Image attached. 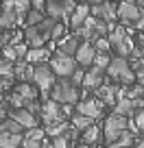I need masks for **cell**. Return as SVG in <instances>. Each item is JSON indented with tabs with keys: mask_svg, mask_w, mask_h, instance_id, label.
<instances>
[{
	"mask_svg": "<svg viewBox=\"0 0 144 148\" xmlns=\"http://www.w3.org/2000/svg\"><path fill=\"white\" fill-rule=\"evenodd\" d=\"M2 57L9 59V61H18V57H15V48L11 46V44H5V46H2Z\"/></svg>",
	"mask_w": 144,
	"mask_h": 148,
	"instance_id": "cell-35",
	"label": "cell"
},
{
	"mask_svg": "<svg viewBox=\"0 0 144 148\" xmlns=\"http://www.w3.org/2000/svg\"><path fill=\"white\" fill-rule=\"evenodd\" d=\"M15 92H18L26 102L28 100H37L39 98V89L35 87V85H31V81H20L18 87H15Z\"/></svg>",
	"mask_w": 144,
	"mask_h": 148,
	"instance_id": "cell-20",
	"label": "cell"
},
{
	"mask_svg": "<svg viewBox=\"0 0 144 148\" xmlns=\"http://www.w3.org/2000/svg\"><path fill=\"white\" fill-rule=\"evenodd\" d=\"M105 72H107V79L118 81L122 87L135 83V72L129 68L127 57H116V59H112V61H109V65L105 68Z\"/></svg>",
	"mask_w": 144,
	"mask_h": 148,
	"instance_id": "cell-3",
	"label": "cell"
},
{
	"mask_svg": "<svg viewBox=\"0 0 144 148\" xmlns=\"http://www.w3.org/2000/svg\"><path fill=\"white\" fill-rule=\"evenodd\" d=\"M44 20V11H37V9H28L26 15H24V24L26 26H33V24H37Z\"/></svg>",
	"mask_w": 144,
	"mask_h": 148,
	"instance_id": "cell-26",
	"label": "cell"
},
{
	"mask_svg": "<svg viewBox=\"0 0 144 148\" xmlns=\"http://www.w3.org/2000/svg\"><path fill=\"white\" fill-rule=\"evenodd\" d=\"M101 137H103V129H101V126H96L94 122L88 126V129H83V142L85 144H98V142H101Z\"/></svg>",
	"mask_w": 144,
	"mask_h": 148,
	"instance_id": "cell-24",
	"label": "cell"
},
{
	"mask_svg": "<svg viewBox=\"0 0 144 148\" xmlns=\"http://www.w3.org/2000/svg\"><path fill=\"white\" fill-rule=\"evenodd\" d=\"M103 81H105V70L98 68V65H90V68H85V74H83V81H81V87L85 89H96L98 85H103Z\"/></svg>",
	"mask_w": 144,
	"mask_h": 148,
	"instance_id": "cell-9",
	"label": "cell"
},
{
	"mask_svg": "<svg viewBox=\"0 0 144 148\" xmlns=\"http://www.w3.org/2000/svg\"><path fill=\"white\" fill-rule=\"evenodd\" d=\"M15 24H18V13L11 5H5V9L0 11V28L9 31V28H15Z\"/></svg>",
	"mask_w": 144,
	"mask_h": 148,
	"instance_id": "cell-17",
	"label": "cell"
},
{
	"mask_svg": "<svg viewBox=\"0 0 144 148\" xmlns=\"http://www.w3.org/2000/svg\"><path fill=\"white\" fill-rule=\"evenodd\" d=\"M94 55H96V50H94L92 42H81L79 48H76V52H74V61L81 68H90L92 61H94Z\"/></svg>",
	"mask_w": 144,
	"mask_h": 148,
	"instance_id": "cell-13",
	"label": "cell"
},
{
	"mask_svg": "<svg viewBox=\"0 0 144 148\" xmlns=\"http://www.w3.org/2000/svg\"><path fill=\"white\" fill-rule=\"evenodd\" d=\"M76 113H83V116H90V118H101L103 116V102L98 98H85V100H79L76 102Z\"/></svg>",
	"mask_w": 144,
	"mask_h": 148,
	"instance_id": "cell-11",
	"label": "cell"
},
{
	"mask_svg": "<svg viewBox=\"0 0 144 148\" xmlns=\"http://www.w3.org/2000/svg\"><path fill=\"white\" fill-rule=\"evenodd\" d=\"M133 28H135L138 33H144V13H142V15H140V18L133 22Z\"/></svg>",
	"mask_w": 144,
	"mask_h": 148,
	"instance_id": "cell-39",
	"label": "cell"
},
{
	"mask_svg": "<svg viewBox=\"0 0 144 148\" xmlns=\"http://www.w3.org/2000/svg\"><path fill=\"white\" fill-rule=\"evenodd\" d=\"M22 133H0V148H20Z\"/></svg>",
	"mask_w": 144,
	"mask_h": 148,
	"instance_id": "cell-22",
	"label": "cell"
},
{
	"mask_svg": "<svg viewBox=\"0 0 144 148\" xmlns=\"http://www.w3.org/2000/svg\"><path fill=\"white\" fill-rule=\"evenodd\" d=\"M13 63L15 61H9L5 57H0V76H11L13 79Z\"/></svg>",
	"mask_w": 144,
	"mask_h": 148,
	"instance_id": "cell-28",
	"label": "cell"
},
{
	"mask_svg": "<svg viewBox=\"0 0 144 148\" xmlns=\"http://www.w3.org/2000/svg\"><path fill=\"white\" fill-rule=\"evenodd\" d=\"M127 122H129V118L118 116V113L107 116L105 120H103V139H105V144L116 142V139L127 131Z\"/></svg>",
	"mask_w": 144,
	"mask_h": 148,
	"instance_id": "cell-5",
	"label": "cell"
},
{
	"mask_svg": "<svg viewBox=\"0 0 144 148\" xmlns=\"http://www.w3.org/2000/svg\"><path fill=\"white\" fill-rule=\"evenodd\" d=\"M57 20L52 18H44L42 22L33 24V26L24 28V42H26L28 48H39V46H46L50 42V31L55 26Z\"/></svg>",
	"mask_w": 144,
	"mask_h": 148,
	"instance_id": "cell-2",
	"label": "cell"
},
{
	"mask_svg": "<svg viewBox=\"0 0 144 148\" xmlns=\"http://www.w3.org/2000/svg\"><path fill=\"white\" fill-rule=\"evenodd\" d=\"M22 124L13 120V118H2L0 120V133H22Z\"/></svg>",
	"mask_w": 144,
	"mask_h": 148,
	"instance_id": "cell-25",
	"label": "cell"
},
{
	"mask_svg": "<svg viewBox=\"0 0 144 148\" xmlns=\"http://www.w3.org/2000/svg\"><path fill=\"white\" fill-rule=\"evenodd\" d=\"M63 35H65V24L57 20L55 26H52V31H50V39H55V42H57V39H61Z\"/></svg>",
	"mask_w": 144,
	"mask_h": 148,
	"instance_id": "cell-32",
	"label": "cell"
},
{
	"mask_svg": "<svg viewBox=\"0 0 144 148\" xmlns=\"http://www.w3.org/2000/svg\"><path fill=\"white\" fill-rule=\"evenodd\" d=\"M13 48H15V57H18V61H22L24 57H26L28 46H26V44H13Z\"/></svg>",
	"mask_w": 144,
	"mask_h": 148,
	"instance_id": "cell-38",
	"label": "cell"
},
{
	"mask_svg": "<svg viewBox=\"0 0 144 148\" xmlns=\"http://www.w3.org/2000/svg\"><path fill=\"white\" fill-rule=\"evenodd\" d=\"M133 122H135L140 133H144V107H140V109L133 111Z\"/></svg>",
	"mask_w": 144,
	"mask_h": 148,
	"instance_id": "cell-33",
	"label": "cell"
},
{
	"mask_svg": "<svg viewBox=\"0 0 144 148\" xmlns=\"http://www.w3.org/2000/svg\"><path fill=\"white\" fill-rule=\"evenodd\" d=\"M74 2H81V0H74Z\"/></svg>",
	"mask_w": 144,
	"mask_h": 148,
	"instance_id": "cell-46",
	"label": "cell"
},
{
	"mask_svg": "<svg viewBox=\"0 0 144 148\" xmlns=\"http://www.w3.org/2000/svg\"><path fill=\"white\" fill-rule=\"evenodd\" d=\"M88 15H90V5H85V2H76L74 11L70 13V26H72V28H79Z\"/></svg>",
	"mask_w": 144,
	"mask_h": 148,
	"instance_id": "cell-18",
	"label": "cell"
},
{
	"mask_svg": "<svg viewBox=\"0 0 144 148\" xmlns=\"http://www.w3.org/2000/svg\"><path fill=\"white\" fill-rule=\"evenodd\" d=\"M48 65H50V70L57 74V76H70L72 70L76 68V61H74V57L63 55V52L57 50V52H52V55H50Z\"/></svg>",
	"mask_w": 144,
	"mask_h": 148,
	"instance_id": "cell-7",
	"label": "cell"
},
{
	"mask_svg": "<svg viewBox=\"0 0 144 148\" xmlns=\"http://www.w3.org/2000/svg\"><path fill=\"white\" fill-rule=\"evenodd\" d=\"M133 148H144V139H135V144H133Z\"/></svg>",
	"mask_w": 144,
	"mask_h": 148,
	"instance_id": "cell-41",
	"label": "cell"
},
{
	"mask_svg": "<svg viewBox=\"0 0 144 148\" xmlns=\"http://www.w3.org/2000/svg\"><path fill=\"white\" fill-rule=\"evenodd\" d=\"M9 118H13L18 124H22V129H31V126H37V116H33L26 107H18V109L9 111Z\"/></svg>",
	"mask_w": 144,
	"mask_h": 148,
	"instance_id": "cell-14",
	"label": "cell"
},
{
	"mask_svg": "<svg viewBox=\"0 0 144 148\" xmlns=\"http://www.w3.org/2000/svg\"><path fill=\"white\" fill-rule=\"evenodd\" d=\"M2 2H5V5H11V0H2Z\"/></svg>",
	"mask_w": 144,
	"mask_h": 148,
	"instance_id": "cell-44",
	"label": "cell"
},
{
	"mask_svg": "<svg viewBox=\"0 0 144 148\" xmlns=\"http://www.w3.org/2000/svg\"><path fill=\"white\" fill-rule=\"evenodd\" d=\"M39 118H42L44 124H50V122L63 120V118H61V105H59V102H55L52 98H50V100H46V102H42Z\"/></svg>",
	"mask_w": 144,
	"mask_h": 148,
	"instance_id": "cell-12",
	"label": "cell"
},
{
	"mask_svg": "<svg viewBox=\"0 0 144 148\" xmlns=\"http://www.w3.org/2000/svg\"><path fill=\"white\" fill-rule=\"evenodd\" d=\"M107 39H109V46L116 48L118 57H129L131 50H133V46H135L133 37L125 31V26H118V24L107 33Z\"/></svg>",
	"mask_w": 144,
	"mask_h": 148,
	"instance_id": "cell-4",
	"label": "cell"
},
{
	"mask_svg": "<svg viewBox=\"0 0 144 148\" xmlns=\"http://www.w3.org/2000/svg\"><path fill=\"white\" fill-rule=\"evenodd\" d=\"M50 98L59 105H76L81 100V89L68 76H59L50 87Z\"/></svg>",
	"mask_w": 144,
	"mask_h": 148,
	"instance_id": "cell-1",
	"label": "cell"
},
{
	"mask_svg": "<svg viewBox=\"0 0 144 148\" xmlns=\"http://www.w3.org/2000/svg\"><path fill=\"white\" fill-rule=\"evenodd\" d=\"M76 148H96V144H79V146H76Z\"/></svg>",
	"mask_w": 144,
	"mask_h": 148,
	"instance_id": "cell-42",
	"label": "cell"
},
{
	"mask_svg": "<svg viewBox=\"0 0 144 148\" xmlns=\"http://www.w3.org/2000/svg\"><path fill=\"white\" fill-rule=\"evenodd\" d=\"M79 44H81V39H79L76 35H68V37H61L59 48H57V50L63 52V55L74 57V52H76V48H79Z\"/></svg>",
	"mask_w": 144,
	"mask_h": 148,
	"instance_id": "cell-21",
	"label": "cell"
},
{
	"mask_svg": "<svg viewBox=\"0 0 144 148\" xmlns=\"http://www.w3.org/2000/svg\"><path fill=\"white\" fill-rule=\"evenodd\" d=\"M96 148H107V146H98V144H96Z\"/></svg>",
	"mask_w": 144,
	"mask_h": 148,
	"instance_id": "cell-45",
	"label": "cell"
},
{
	"mask_svg": "<svg viewBox=\"0 0 144 148\" xmlns=\"http://www.w3.org/2000/svg\"><path fill=\"white\" fill-rule=\"evenodd\" d=\"M83 74H85V68H81V65H76V68L72 70V74H70L68 79L72 81V83H74V85H79V87H81V81H83Z\"/></svg>",
	"mask_w": 144,
	"mask_h": 148,
	"instance_id": "cell-34",
	"label": "cell"
},
{
	"mask_svg": "<svg viewBox=\"0 0 144 148\" xmlns=\"http://www.w3.org/2000/svg\"><path fill=\"white\" fill-rule=\"evenodd\" d=\"M109 61H112V57H109V52H96V55H94V61H92V63H94V65H98V68H103V70H105L107 65H109Z\"/></svg>",
	"mask_w": 144,
	"mask_h": 148,
	"instance_id": "cell-31",
	"label": "cell"
},
{
	"mask_svg": "<svg viewBox=\"0 0 144 148\" xmlns=\"http://www.w3.org/2000/svg\"><path fill=\"white\" fill-rule=\"evenodd\" d=\"M81 2H85V5H90V7H92V5H101L103 0H81Z\"/></svg>",
	"mask_w": 144,
	"mask_h": 148,
	"instance_id": "cell-40",
	"label": "cell"
},
{
	"mask_svg": "<svg viewBox=\"0 0 144 148\" xmlns=\"http://www.w3.org/2000/svg\"><path fill=\"white\" fill-rule=\"evenodd\" d=\"M135 2H138V7L142 9V13H144V0H135Z\"/></svg>",
	"mask_w": 144,
	"mask_h": 148,
	"instance_id": "cell-43",
	"label": "cell"
},
{
	"mask_svg": "<svg viewBox=\"0 0 144 148\" xmlns=\"http://www.w3.org/2000/svg\"><path fill=\"white\" fill-rule=\"evenodd\" d=\"M42 142L44 139H26V137H22V146L20 148H42Z\"/></svg>",
	"mask_w": 144,
	"mask_h": 148,
	"instance_id": "cell-37",
	"label": "cell"
},
{
	"mask_svg": "<svg viewBox=\"0 0 144 148\" xmlns=\"http://www.w3.org/2000/svg\"><path fill=\"white\" fill-rule=\"evenodd\" d=\"M140 15H142V9L138 7L135 0H120L116 5V18L122 24H133Z\"/></svg>",
	"mask_w": 144,
	"mask_h": 148,
	"instance_id": "cell-8",
	"label": "cell"
},
{
	"mask_svg": "<svg viewBox=\"0 0 144 148\" xmlns=\"http://www.w3.org/2000/svg\"><path fill=\"white\" fill-rule=\"evenodd\" d=\"M92 46H94V50H96V52H109V50H112V46H109V39H107L105 35L96 37V39L92 42Z\"/></svg>",
	"mask_w": 144,
	"mask_h": 148,
	"instance_id": "cell-27",
	"label": "cell"
},
{
	"mask_svg": "<svg viewBox=\"0 0 144 148\" xmlns=\"http://www.w3.org/2000/svg\"><path fill=\"white\" fill-rule=\"evenodd\" d=\"M52 52L48 50L46 46H39V48H28L26 50V57H24V61H28L31 65H39V63H48V59H50Z\"/></svg>",
	"mask_w": 144,
	"mask_h": 148,
	"instance_id": "cell-15",
	"label": "cell"
},
{
	"mask_svg": "<svg viewBox=\"0 0 144 148\" xmlns=\"http://www.w3.org/2000/svg\"><path fill=\"white\" fill-rule=\"evenodd\" d=\"M92 122H94V118H90V116H83V113H72V116H70V129H74L76 133H79V131L88 129Z\"/></svg>",
	"mask_w": 144,
	"mask_h": 148,
	"instance_id": "cell-23",
	"label": "cell"
},
{
	"mask_svg": "<svg viewBox=\"0 0 144 148\" xmlns=\"http://www.w3.org/2000/svg\"><path fill=\"white\" fill-rule=\"evenodd\" d=\"M50 146L52 148H70V137H68V131L63 135H57V137H50Z\"/></svg>",
	"mask_w": 144,
	"mask_h": 148,
	"instance_id": "cell-29",
	"label": "cell"
},
{
	"mask_svg": "<svg viewBox=\"0 0 144 148\" xmlns=\"http://www.w3.org/2000/svg\"><path fill=\"white\" fill-rule=\"evenodd\" d=\"M11 85H13V79H11V76H0V96L5 92H9Z\"/></svg>",
	"mask_w": 144,
	"mask_h": 148,
	"instance_id": "cell-36",
	"label": "cell"
},
{
	"mask_svg": "<svg viewBox=\"0 0 144 148\" xmlns=\"http://www.w3.org/2000/svg\"><path fill=\"white\" fill-rule=\"evenodd\" d=\"M24 137L26 139H44L46 133H44V129H39V126H31V129H24Z\"/></svg>",
	"mask_w": 144,
	"mask_h": 148,
	"instance_id": "cell-30",
	"label": "cell"
},
{
	"mask_svg": "<svg viewBox=\"0 0 144 148\" xmlns=\"http://www.w3.org/2000/svg\"><path fill=\"white\" fill-rule=\"evenodd\" d=\"M90 15L98 18V20H105V22H114L116 20V2L103 0L101 5H92L90 7Z\"/></svg>",
	"mask_w": 144,
	"mask_h": 148,
	"instance_id": "cell-10",
	"label": "cell"
},
{
	"mask_svg": "<svg viewBox=\"0 0 144 148\" xmlns=\"http://www.w3.org/2000/svg\"><path fill=\"white\" fill-rule=\"evenodd\" d=\"M0 11H2V9H0Z\"/></svg>",
	"mask_w": 144,
	"mask_h": 148,
	"instance_id": "cell-47",
	"label": "cell"
},
{
	"mask_svg": "<svg viewBox=\"0 0 144 148\" xmlns=\"http://www.w3.org/2000/svg\"><path fill=\"white\" fill-rule=\"evenodd\" d=\"M33 68L28 61H15L13 63V79H20V81H31L33 79Z\"/></svg>",
	"mask_w": 144,
	"mask_h": 148,
	"instance_id": "cell-19",
	"label": "cell"
},
{
	"mask_svg": "<svg viewBox=\"0 0 144 148\" xmlns=\"http://www.w3.org/2000/svg\"><path fill=\"white\" fill-rule=\"evenodd\" d=\"M55 81H57V74L50 70V65H48V63H39V65H35V68H33V79H31V83L39 89V94H42V96H48V92H50V87H52V83H55Z\"/></svg>",
	"mask_w": 144,
	"mask_h": 148,
	"instance_id": "cell-6",
	"label": "cell"
},
{
	"mask_svg": "<svg viewBox=\"0 0 144 148\" xmlns=\"http://www.w3.org/2000/svg\"><path fill=\"white\" fill-rule=\"evenodd\" d=\"M138 109V105H135V100H131V98L127 96H120L116 100V107H114V113H118V116H125V118H131L133 116V111Z\"/></svg>",
	"mask_w": 144,
	"mask_h": 148,
	"instance_id": "cell-16",
	"label": "cell"
}]
</instances>
